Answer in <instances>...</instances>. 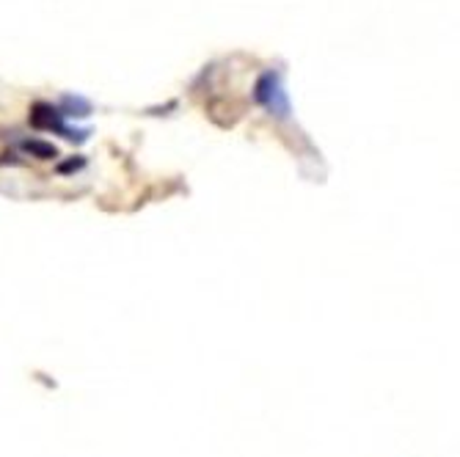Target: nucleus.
<instances>
[{
  "mask_svg": "<svg viewBox=\"0 0 460 457\" xmlns=\"http://www.w3.org/2000/svg\"><path fill=\"white\" fill-rule=\"evenodd\" d=\"M254 102H257L260 108H265V110H268L270 116H276V119H289L292 105H289V94H287V89H284V77H281V72L268 69V72H262V75L257 77V83H254Z\"/></svg>",
  "mask_w": 460,
  "mask_h": 457,
  "instance_id": "obj_1",
  "label": "nucleus"
},
{
  "mask_svg": "<svg viewBox=\"0 0 460 457\" xmlns=\"http://www.w3.org/2000/svg\"><path fill=\"white\" fill-rule=\"evenodd\" d=\"M31 127L41 130V133H56V136H64L66 141H75V144H83L89 141V130H77L69 124V119L64 116V110L58 105H50V102H36L31 108Z\"/></svg>",
  "mask_w": 460,
  "mask_h": 457,
  "instance_id": "obj_2",
  "label": "nucleus"
},
{
  "mask_svg": "<svg viewBox=\"0 0 460 457\" xmlns=\"http://www.w3.org/2000/svg\"><path fill=\"white\" fill-rule=\"evenodd\" d=\"M20 149L39 157V160H50V157H58V149L48 141H39V138H31V141H20Z\"/></svg>",
  "mask_w": 460,
  "mask_h": 457,
  "instance_id": "obj_3",
  "label": "nucleus"
},
{
  "mask_svg": "<svg viewBox=\"0 0 460 457\" xmlns=\"http://www.w3.org/2000/svg\"><path fill=\"white\" fill-rule=\"evenodd\" d=\"M58 108L64 110L66 119H75V116L83 119V116H89V110H92V105L86 100H80V97H64Z\"/></svg>",
  "mask_w": 460,
  "mask_h": 457,
  "instance_id": "obj_4",
  "label": "nucleus"
}]
</instances>
